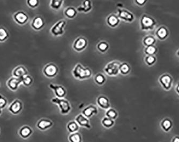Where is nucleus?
Masks as SVG:
<instances>
[{"label":"nucleus","mask_w":179,"mask_h":142,"mask_svg":"<svg viewBox=\"0 0 179 142\" xmlns=\"http://www.w3.org/2000/svg\"><path fill=\"white\" fill-rule=\"evenodd\" d=\"M51 102L58 106L60 113L63 115L68 114L71 110V105L67 99L54 97L51 99Z\"/></svg>","instance_id":"obj_3"},{"label":"nucleus","mask_w":179,"mask_h":142,"mask_svg":"<svg viewBox=\"0 0 179 142\" xmlns=\"http://www.w3.org/2000/svg\"><path fill=\"white\" fill-rule=\"evenodd\" d=\"M53 125V122L52 120L47 119H42L37 122L36 127L40 130L45 131L51 128Z\"/></svg>","instance_id":"obj_15"},{"label":"nucleus","mask_w":179,"mask_h":142,"mask_svg":"<svg viewBox=\"0 0 179 142\" xmlns=\"http://www.w3.org/2000/svg\"><path fill=\"white\" fill-rule=\"evenodd\" d=\"M92 6L91 1L90 0H84L81 6H78L77 8V11L88 13L91 10Z\"/></svg>","instance_id":"obj_23"},{"label":"nucleus","mask_w":179,"mask_h":142,"mask_svg":"<svg viewBox=\"0 0 179 142\" xmlns=\"http://www.w3.org/2000/svg\"><path fill=\"white\" fill-rule=\"evenodd\" d=\"M101 123L102 126H104L105 128L109 129L112 128L114 125L115 121L114 120L105 116L102 118Z\"/></svg>","instance_id":"obj_28"},{"label":"nucleus","mask_w":179,"mask_h":142,"mask_svg":"<svg viewBox=\"0 0 179 142\" xmlns=\"http://www.w3.org/2000/svg\"><path fill=\"white\" fill-rule=\"evenodd\" d=\"M120 64L121 63L118 61H112L108 63L105 67V72L108 76H117L120 73L119 68Z\"/></svg>","instance_id":"obj_4"},{"label":"nucleus","mask_w":179,"mask_h":142,"mask_svg":"<svg viewBox=\"0 0 179 142\" xmlns=\"http://www.w3.org/2000/svg\"><path fill=\"white\" fill-rule=\"evenodd\" d=\"M107 24L112 28L116 27L120 23V19L114 14H111L106 19Z\"/></svg>","instance_id":"obj_20"},{"label":"nucleus","mask_w":179,"mask_h":142,"mask_svg":"<svg viewBox=\"0 0 179 142\" xmlns=\"http://www.w3.org/2000/svg\"><path fill=\"white\" fill-rule=\"evenodd\" d=\"M140 26L142 31H153L156 26V21L152 17L143 14L141 18Z\"/></svg>","instance_id":"obj_2"},{"label":"nucleus","mask_w":179,"mask_h":142,"mask_svg":"<svg viewBox=\"0 0 179 142\" xmlns=\"http://www.w3.org/2000/svg\"><path fill=\"white\" fill-rule=\"evenodd\" d=\"M105 115L107 117L115 120L117 119V117H118V113L117 111V110H115L114 109L110 107L109 109H107L106 112L105 113Z\"/></svg>","instance_id":"obj_32"},{"label":"nucleus","mask_w":179,"mask_h":142,"mask_svg":"<svg viewBox=\"0 0 179 142\" xmlns=\"http://www.w3.org/2000/svg\"><path fill=\"white\" fill-rule=\"evenodd\" d=\"M64 0H50V7L54 10H58L62 6Z\"/></svg>","instance_id":"obj_36"},{"label":"nucleus","mask_w":179,"mask_h":142,"mask_svg":"<svg viewBox=\"0 0 179 142\" xmlns=\"http://www.w3.org/2000/svg\"><path fill=\"white\" fill-rule=\"evenodd\" d=\"M9 33L6 29L0 27V42H3L8 39Z\"/></svg>","instance_id":"obj_35"},{"label":"nucleus","mask_w":179,"mask_h":142,"mask_svg":"<svg viewBox=\"0 0 179 142\" xmlns=\"http://www.w3.org/2000/svg\"><path fill=\"white\" fill-rule=\"evenodd\" d=\"M161 127L165 132H169L173 127V123L171 120L166 118L162 120L161 124Z\"/></svg>","instance_id":"obj_25"},{"label":"nucleus","mask_w":179,"mask_h":142,"mask_svg":"<svg viewBox=\"0 0 179 142\" xmlns=\"http://www.w3.org/2000/svg\"><path fill=\"white\" fill-rule=\"evenodd\" d=\"M26 3L30 8L32 9L36 8L39 6V0H27Z\"/></svg>","instance_id":"obj_39"},{"label":"nucleus","mask_w":179,"mask_h":142,"mask_svg":"<svg viewBox=\"0 0 179 142\" xmlns=\"http://www.w3.org/2000/svg\"><path fill=\"white\" fill-rule=\"evenodd\" d=\"M45 26L44 19L41 16H36L33 19L31 23V27L36 31L41 30Z\"/></svg>","instance_id":"obj_18"},{"label":"nucleus","mask_w":179,"mask_h":142,"mask_svg":"<svg viewBox=\"0 0 179 142\" xmlns=\"http://www.w3.org/2000/svg\"><path fill=\"white\" fill-rule=\"evenodd\" d=\"M159 82L165 90L171 89L173 85V78L169 74H162L159 79Z\"/></svg>","instance_id":"obj_7"},{"label":"nucleus","mask_w":179,"mask_h":142,"mask_svg":"<svg viewBox=\"0 0 179 142\" xmlns=\"http://www.w3.org/2000/svg\"><path fill=\"white\" fill-rule=\"evenodd\" d=\"M0 87H1V84H0Z\"/></svg>","instance_id":"obj_46"},{"label":"nucleus","mask_w":179,"mask_h":142,"mask_svg":"<svg viewBox=\"0 0 179 142\" xmlns=\"http://www.w3.org/2000/svg\"><path fill=\"white\" fill-rule=\"evenodd\" d=\"M2 114V109L0 108V115Z\"/></svg>","instance_id":"obj_45"},{"label":"nucleus","mask_w":179,"mask_h":142,"mask_svg":"<svg viewBox=\"0 0 179 142\" xmlns=\"http://www.w3.org/2000/svg\"><path fill=\"white\" fill-rule=\"evenodd\" d=\"M172 142H179V136H175L173 137Z\"/></svg>","instance_id":"obj_42"},{"label":"nucleus","mask_w":179,"mask_h":142,"mask_svg":"<svg viewBox=\"0 0 179 142\" xmlns=\"http://www.w3.org/2000/svg\"><path fill=\"white\" fill-rule=\"evenodd\" d=\"M156 57L154 55H148L144 58V62L149 66L153 65L156 63Z\"/></svg>","instance_id":"obj_37"},{"label":"nucleus","mask_w":179,"mask_h":142,"mask_svg":"<svg viewBox=\"0 0 179 142\" xmlns=\"http://www.w3.org/2000/svg\"><path fill=\"white\" fill-rule=\"evenodd\" d=\"M68 140L69 142H82V137L81 134L78 132L71 133L68 136Z\"/></svg>","instance_id":"obj_31"},{"label":"nucleus","mask_w":179,"mask_h":142,"mask_svg":"<svg viewBox=\"0 0 179 142\" xmlns=\"http://www.w3.org/2000/svg\"><path fill=\"white\" fill-rule=\"evenodd\" d=\"M33 129L28 125H25L22 127L19 130V135L23 139L29 138L33 134Z\"/></svg>","instance_id":"obj_19"},{"label":"nucleus","mask_w":179,"mask_h":142,"mask_svg":"<svg viewBox=\"0 0 179 142\" xmlns=\"http://www.w3.org/2000/svg\"><path fill=\"white\" fill-rule=\"evenodd\" d=\"M49 87L52 89L54 91V94L56 96V97L60 98H64L67 94V91L64 86L61 85H54L50 83L49 85Z\"/></svg>","instance_id":"obj_12"},{"label":"nucleus","mask_w":179,"mask_h":142,"mask_svg":"<svg viewBox=\"0 0 179 142\" xmlns=\"http://www.w3.org/2000/svg\"><path fill=\"white\" fill-rule=\"evenodd\" d=\"M175 91H176V92H177V94L179 95V82L177 83V85L175 87Z\"/></svg>","instance_id":"obj_43"},{"label":"nucleus","mask_w":179,"mask_h":142,"mask_svg":"<svg viewBox=\"0 0 179 142\" xmlns=\"http://www.w3.org/2000/svg\"><path fill=\"white\" fill-rule=\"evenodd\" d=\"M67 128L68 131L71 134L78 132L79 130V126L77 122L75 121V120L70 121L67 124Z\"/></svg>","instance_id":"obj_26"},{"label":"nucleus","mask_w":179,"mask_h":142,"mask_svg":"<svg viewBox=\"0 0 179 142\" xmlns=\"http://www.w3.org/2000/svg\"><path fill=\"white\" fill-rule=\"evenodd\" d=\"M8 100L1 94H0V108L2 109H4L8 105Z\"/></svg>","instance_id":"obj_40"},{"label":"nucleus","mask_w":179,"mask_h":142,"mask_svg":"<svg viewBox=\"0 0 179 142\" xmlns=\"http://www.w3.org/2000/svg\"><path fill=\"white\" fill-rule=\"evenodd\" d=\"M66 21L65 20H60L55 23L50 29V33L55 36H59L65 33V27Z\"/></svg>","instance_id":"obj_6"},{"label":"nucleus","mask_w":179,"mask_h":142,"mask_svg":"<svg viewBox=\"0 0 179 142\" xmlns=\"http://www.w3.org/2000/svg\"><path fill=\"white\" fill-rule=\"evenodd\" d=\"M156 42V40L155 39V37L152 35L146 36L143 40V43L145 47H149L151 45H154Z\"/></svg>","instance_id":"obj_29"},{"label":"nucleus","mask_w":179,"mask_h":142,"mask_svg":"<svg viewBox=\"0 0 179 142\" xmlns=\"http://www.w3.org/2000/svg\"><path fill=\"white\" fill-rule=\"evenodd\" d=\"M147 0H135L136 4L139 6H143L146 3Z\"/></svg>","instance_id":"obj_41"},{"label":"nucleus","mask_w":179,"mask_h":142,"mask_svg":"<svg viewBox=\"0 0 179 142\" xmlns=\"http://www.w3.org/2000/svg\"><path fill=\"white\" fill-rule=\"evenodd\" d=\"M97 103L98 106L102 109L107 110L110 107V104L109 100L108 98L104 95H100L97 98Z\"/></svg>","instance_id":"obj_16"},{"label":"nucleus","mask_w":179,"mask_h":142,"mask_svg":"<svg viewBox=\"0 0 179 142\" xmlns=\"http://www.w3.org/2000/svg\"><path fill=\"white\" fill-rule=\"evenodd\" d=\"M177 57L179 58V49L177 50Z\"/></svg>","instance_id":"obj_44"},{"label":"nucleus","mask_w":179,"mask_h":142,"mask_svg":"<svg viewBox=\"0 0 179 142\" xmlns=\"http://www.w3.org/2000/svg\"><path fill=\"white\" fill-rule=\"evenodd\" d=\"M13 18L15 22L17 23L18 25H23L27 23L29 19V17L26 13L20 11L16 12L14 14Z\"/></svg>","instance_id":"obj_11"},{"label":"nucleus","mask_w":179,"mask_h":142,"mask_svg":"<svg viewBox=\"0 0 179 142\" xmlns=\"http://www.w3.org/2000/svg\"><path fill=\"white\" fill-rule=\"evenodd\" d=\"M88 45V40L86 37H77L73 44V48L77 52H83Z\"/></svg>","instance_id":"obj_8"},{"label":"nucleus","mask_w":179,"mask_h":142,"mask_svg":"<svg viewBox=\"0 0 179 142\" xmlns=\"http://www.w3.org/2000/svg\"><path fill=\"white\" fill-rule=\"evenodd\" d=\"M94 81L98 86H102L106 81V78L104 74L99 73L96 75L94 78Z\"/></svg>","instance_id":"obj_30"},{"label":"nucleus","mask_w":179,"mask_h":142,"mask_svg":"<svg viewBox=\"0 0 179 142\" xmlns=\"http://www.w3.org/2000/svg\"><path fill=\"white\" fill-rule=\"evenodd\" d=\"M118 17L125 22L131 23L135 19V16L133 13L126 9L119 8L117 9Z\"/></svg>","instance_id":"obj_9"},{"label":"nucleus","mask_w":179,"mask_h":142,"mask_svg":"<svg viewBox=\"0 0 179 142\" xmlns=\"http://www.w3.org/2000/svg\"><path fill=\"white\" fill-rule=\"evenodd\" d=\"M73 76L79 80H84L91 78L92 72L90 68L85 67L82 64H76L72 71Z\"/></svg>","instance_id":"obj_1"},{"label":"nucleus","mask_w":179,"mask_h":142,"mask_svg":"<svg viewBox=\"0 0 179 142\" xmlns=\"http://www.w3.org/2000/svg\"><path fill=\"white\" fill-rule=\"evenodd\" d=\"M98 113V108L95 105H90L83 109L82 114L86 116V117L90 118L94 115H97Z\"/></svg>","instance_id":"obj_17"},{"label":"nucleus","mask_w":179,"mask_h":142,"mask_svg":"<svg viewBox=\"0 0 179 142\" xmlns=\"http://www.w3.org/2000/svg\"><path fill=\"white\" fill-rule=\"evenodd\" d=\"M97 48L99 52L102 53H104L108 50L109 48V44L106 41H101L97 44Z\"/></svg>","instance_id":"obj_34"},{"label":"nucleus","mask_w":179,"mask_h":142,"mask_svg":"<svg viewBox=\"0 0 179 142\" xmlns=\"http://www.w3.org/2000/svg\"><path fill=\"white\" fill-rule=\"evenodd\" d=\"M22 84L24 86H27V87L30 86L34 82V79L32 78V77L29 75V74L23 76L22 78Z\"/></svg>","instance_id":"obj_38"},{"label":"nucleus","mask_w":179,"mask_h":142,"mask_svg":"<svg viewBox=\"0 0 179 142\" xmlns=\"http://www.w3.org/2000/svg\"><path fill=\"white\" fill-rule=\"evenodd\" d=\"M13 76H15L18 78H22L23 76L28 74L26 68L24 66H18L14 69L12 72Z\"/></svg>","instance_id":"obj_21"},{"label":"nucleus","mask_w":179,"mask_h":142,"mask_svg":"<svg viewBox=\"0 0 179 142\" xmlns=\"http://www.w3.org/2000/svg\"><path fill=\"white\" fill-rule=\"evenodd\" d=\"M169 35V30L167 29L166 27H165L164 26H161V27H159L156 32V35L157 37L161 40H164L166 39Z\"/></svg>","instance_id":"obj_22"},{"label":"nucleus","mask_w":179,"mask_h":142,"mask_svg":"<svg viewBox=\"0 0 179 142\" xmlns=\"http://www.w3.org/2000/svg\"><path fill=\"white\" fill-rule=\"evenodd\" d=\"M58 67L52 63L46 65L42 70L44 75L48 78H54L58 74Z\"/></svg>","instance_id":"obj_5"},{"label":"nucleus","mask_w":179,"mask_h":142,"mask_svg":"<svg viewBox=\"0 0 179 142\" xmlns=\"http://www.w3.org/2000/svg\"><path fill=\"white\" fill-rule=\"evenodd\" d=\"M157 51H158V49L154 45L145 47L144 48V54H145L146 56L154 55L155 54H156Z\"/></svg>","instance_id":"obj_33"},{"label":"nucleus","mask_w":179,"mask_h":142,"mask_svg":"<svg viewBox=\"0 0 179 142\" xmlns=\"http://www.w3.org/2000/svg\"><path fill=\"white\" fill-rule=\"evenodd\" d=\"M75 121L77 122L80 127L87 128L88 129H90L91 128L89 118L86 117L83 114H79L77 115L75 117Z\"/></svg>","instance_id":"obj_13"},{"label":"nucleus","mask_w":179,"mask_h":142,"mask_svg":"<svg viewBox=\"0 0 179 142\" xmlns=\"http://www.w3.org/2000/svg\"><path fill=\"white\" fill-rule=\"evenodd\" d=\"M63 13H64V15L68 18L73 19L75 18L77 16L78 11L77 9L75 8L74 7L69 6L65 9Z\"/></svg>","instance_id":"obj_24"},{"label":"nucleus","mask_w":179,"mask_h":142,"mask_svg":"<svg viewBox=\"0 0 179 142\" xmlns=\"http://www.w3.org/2000/svg\"><path fill=\"white\" fill-rule=\"evenodd\" d=\"M120 73L123 75H126L127 74H129L130 71H131V67L129 65V64L127 63H121L120 65Z\"/></svg>","instance_id":"obj_27"},{"label":"nucleus","mask_w":179,"mask_h":142,"mask_svg":"<svg viewBox=\"0 0 179 142\" xmlns=\"http://www.w3.org/2000/svg\"><path fill=\"white\" fill-rule=\"evenodd\" d=\"M22 83V78H18L13 76L6 82V85L11 90L15 91L18 89L19 86Z\"/></svg>","instance_id":"obj_14"},{"label":"nucleus","mask_w":179,"mask_h":142,"mask_svg":"<svg viewBox=\"0 0 179 142\" xmlns=\"http://www.w3.org/2000/svg\"><path fill=\"white\" fill-rule=\"evenodd\" d=\"M0 132H1V130H0Z\"/></svg>","instance_id":"obj_47"},{"label":"nucleus","mask_w":179,"mask_h":142,"mask_svg":"<svg viewBox=\"0 0 179 142\" xmlns=\"http://www.w3.org/2000/svg\"><path fill=\"white\" fill-rule=\"evenodd\" d=\"M23 109V103L19 99H16L9 106L8 110L14 115L20 113Z\"/></svg>","instance_id":"obj_10"}]
</instances>
